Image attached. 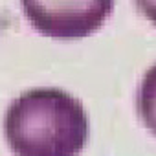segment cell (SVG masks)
I'll use <instances>...</instances> for the list:
<instances>
[{
	"instance_id": "cell-2",
	"label": "cell",
	"mask_w": 156,
	"mask_h": 156,
	"mask_svg": "<svg viewBox=\"0 0 156 156\" xmlns=\"http://www.w3.org/2000/svg\"><path fill=\"white\" fill-rule=\"evenodd\" d=\"M22 8L39 33L53 39H83L105 24L114 0H22Z\"/></svg>"
},
{
	"instance_id": "cell-1",
	"label": "cell",
	"mask_w": 156,
	"mask_h": 156,
	"mask_svg": "<svg viewBox=\"0 0 156 156\" xmlns=\"http://www.w3.org/2000/svg\"><path fill=\"white\" fill-rule=\"evenodd\" d=\"M4 134L15 156H79L88 141V114L61 88H30L8 107Z\"/></svg>"
},
{
	"instance_id": "cell-3",
	"label": "cell",
	"mask_w": 156,
	"mask_h": 156,
	"mask_svg": "<svg viewBox=\"0 0 156 156\" xmlns=\"http://www.w3.org/2000/svg\"><path fill=\"white\" fill-rule=\"evenodd\" d=\"M138 114L141 123L156 136V64H152L138 88Z\"/></svg>"
},
{
	"instance_id": "cell-4",
	"label": "cell",
	"mask_w": 156,
	"mask_h": 156,
	"mask_svg": "<svg viewBox=\"0 0 156 156\" xmlns=\"http://www.w3.org/2000/svg\"><path fill=\"white\" fill-rule=\"evenodd\" d=\"M138 9L156 26V0H136Z\"/></svg>"
}]
</instances>
